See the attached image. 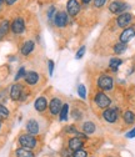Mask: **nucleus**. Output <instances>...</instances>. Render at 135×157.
<instances>
[{"label": "nucleus", "mask_w": 135, "mask_h": 157, "mask_svg": "<svg viewBox=\"0 0 135 157\" xmlns=\"http://www.w3.org/2000/svg\"><path fill=\"white\" fill-rule=\"evenodd\" d=\"M95 130H96V127H95V125H94L93 122H90V121L84 122V125H83V131H84L86 135H91V133H94Z\"/></svg>", "instance_id": "obj_20"}, {"label": "nucleus", "mask_w": 135, "mask_h": 157, "mask_svg": "<svg viewBox=\"0 0 135 157\" xmlns=\"http://www.w3.org/2000/svg\"><path fill=\"white\" fill-rule=\"evenodd\" d=\"M4 2H5L8 5H14V4L18 2V0H4Z\"/></svg>", "instance_id": "obj_35"}, {"label": "nucleus", "mask_w": 135, "mask_h": 157, "mask_svg": "<svg viewBox=\"0 0 135 157\" xmlns=\"http://www.w3.org/2000/svg\"><path fill=\"white\" fill-rule=\"evenodd\" d=\"M88 156V153H86V151L85 150H76V151H74V153H73V157H86Z\"/></svg>", "instance_id": "obj_29"}, {"label": "nucleus", "mask_w": 135, "mask_h": 157, "mask_svg": "<svg viewBox=\"0 0 135 157\" xmlns=\"http://www.w3.org/2000/svg\"><path fill=\"white\" fill-rule=\"evenodd\" d=\"M8 116H9V110L3 104H0V119H6Z\"/></svg>", "instance_id": "obj_25"}, {"label": "nucleus", "mask_w": 135, "mask_h": 157, "mask_svg": "<svg viewBox=\"0 0 135 157\" xmlns=\"http://www.w3.org/2000/svg\"><path fill=\"white\" fill-rule=\"evenodd\" d=\"M105 3H106V0H94L95 8H101V6L105 5Z\"/></svg>", "instance_id": "obj_31"}, {"label": "nucleus", "mask_w": 135, "mask_h": 157, "mask_svg": "<svg viewBox=\"0 0 135 157\" xmlns=\"http://www.w3.org/2000/svg\"><path fill=\"white\" fill-rule=\"evenodd\" d=\"M134 36H135V29L134 28H126L120 35V41L124 44H128Z\"/></svg>", "instance_id": "obj_12"}, {"label": "nucleus", "mask_w": 135, "mask_h": 157, "mask_svg": "<svg viewBox=\"0 0 135 157\" xmlns=\"http://www.w3.org/2000/svg\"><path fill=\"white\" fill-rule=\"evenodd\" d=\"M3 3H4V0H0V8H2V5H3Z\"/></svg>", "instance_id": "obj_37"}, {"label": "nucleus", "mask_w": 135, "mask_h": 157, "mask_svg": "<svg viewBox=\"0 0 135 157\" xmlns=\"http://www.w3.org/2000/svg\"><path fill=\"white\" fill-rule=\"evenodd\" d=\"M125 50H126V44H124L121 41L114 45V52L115 54H123V52H125Z\"/></svg>", "instance_id": "obj_23"}, {"label": "nucleus", "mask_w": 135, "mask_h": 157, "mask_svg": "<svg viewBox=\"0 0 135 157\" xmlns=\"http://www.w3.org/2000/svg\"><path fill=\"white\" fill-rule=\"evenodd\" d=\"M131 21H133V15L130 13H123L117 19V24L120 28H126L128 25L131 24Z\"/></svg>", "instance_id": "obj_10"}, {"label": "nucleus", "mask_w": 135, "mask_h": 157, "mask_svg": "<svg viewBox=\"0 0 135 157\" xmlns=\"http://www.w3.org/2000/svg\"><path fill=\"white\" fill-rule=\"evenodd\" d=\"M0 127H2V124H0Z\"/></svg>", "instance_id": "obj_38"}, {"label": "nucleus", "mask_w": 135, "mask_h": 157, "mask_svg": "<svg viewBox=\"0 0 135 157\" xmlns=\"http://www.w3.org/2000/svg\"><path fill=\"white\" fill-rule=\"evenodd\" d=\"M91 2V0H81V3H84V4H89Z\"/></svg>", "instance_id": "obj_36"}, {"label": "nucleus", "mask_w": 135, "mask_h": 157, "mask_svg": "<svg viewBox=\"0 0 135 157\" xmlns=\"http://www.w3.org/2000/svg\"><path fill=\"white\" fill-rule=\"evenodd\" d=\"M121 64H123V60H120V59H117V57H113V59H110V61H109V67L113 71H118V67Z\"/></svg>", "instance_id": "obj_19"}, {"label": "nucleus", "mask_w": 135, "mask_h": 157, "mask_svg": "<svg viewBox=\"0 0 135 157\" xmlns=\"http://www.w3.org/2000/svg\"><path fill=\"white\" fill-rule=\"evenodd\" d=\"M26 131H28V133H30L33 136L39 133V124H38V121L34 119L29 120L26 124Z\"/></svg>", "instance_id": "obj_15"}, {"label": "nucleus", "mask_w": 135, "mask_h": 157, "mask_svg": "<svg viewBox=\"0 0 135 157\" xmlns=\"http://www.w3.org/2000/svg\"><path fill=\"white\" fill-rule=\"evenodd\" d=\"M25 75H26L25 67H20V69H19V71H18V74L15 75V81H18V80H20V78H22V77H25Z\"/></svg>", "instance_id": "obj_26"}, {"label": "nucleus", "mask_w": 135, "mask_h": 157, "mask_svg": "<svg viewBox=\"0 0 135 157\" xmlns=\"http://www.w3.org/2000/svg\"><path fill=\"white\" fill-rule=\"evenodd\" d=\"M55 14H56V8H55L54 5H51V6L48 9V19H49V20H53L54 16H55Z\"/></svg>", "instance_id": "obj_27"}, {"label": "nucleus", "mask_w": 135, "mask_h": 157, "mask_svg": "<svg viewBox=\"0 0 135 157\" xmlns=\"http://www.w3.org/2000/svg\"><path fill=\"white\" fill-rule=\"evenodd\" d=\"M25 30V23L23 17H15L11 23V31L14 34H23Z\"/></svg>", "instance_id": "obj_6"}, {"label": "nucleus", "mask_w": 135, "mask_h": 157, "mask_svg": "<svg viewBox=\"0 0 135 157\" xmlns=\"http://www.w3.org/2000/svg\"><path fill=\"white\" fill-rule=\"evenodd\" d=\"M16 156L18 157H35L34 153L30 151V148H25V147L18 148L16 150Z\"/></svg>", "instance_id": "obj_18"}, {"label": "nucleus", "mask_w": 135, "mask_h": 157, "mask_svg": "<svg viewBox=\"0 0 135 157\" xmlns=\"http://www.w3.org/2000/svg\"><path fill=\"white\" fill-rule=\"evenodd\" d=\"M78 94H79V96L81 97V99H85L86 97V90H85V86L83 84L78 86Z\"/></svg>", "instance_id": "obj_28"}, {"label": "nucleus", "mask_w": 135, "mask_h": 157, "mask_svg": "<svg viewBox=\"0 0 135 157\" xmlns=\"http://www.w3.org/2000/svg\"><path fill=\"white\" fill-rule=\"evenodd\" d=\"M39 78H40V76H39V74H38V72H35V71H29V72H26L24 80H25V82L29 84V85H35V84H38V81H39Z\"/></svg>", "instance_id": "obj_14"}, {"label": "nucleus", "mask_w": 135, "mask_h": 157, "mask_svg": "<svg viewBox=\"0 0 135 157\" xmlns=\"http://www.w3.org/2000/svg\"><path fill=\"white\" fill-rule=\"evenodd\" d=\"M9 28H10V24H9V20H6V19H4V20L0 23V33H2L3 35H6L8 31H9Z\"/></svg>", "instance_id": "obj_22"}, {"label": "nucleus", "mask_w": 135, "mask_h": 157, "mask_svg": "<svg viewBox=\"0 0 135 157\" xmlns=\"http://www.w3.org/2000/svg\"><path fill=\"white\" fill-rule=\"evenodd\" d=\"M48 66H49V74L53 75V72H54V61L53 60H49L48 61Z\"/></svg>", "instance_id": "obj_32"}, {"label": "nucleus", "mask_w": 135, "mask_h": 157, "mask_svg": "<svg viewBox=\"0 0 135 157\" xmlns=\"http://www.w3.org/2000/svg\"><path fill=\"white\" fill-rule=\"evenodd\" d=\"M66 132H69V133H75V135L78 133V131L75 130V127H74V126H69V127L66 128Z\"/></svg>", "instance_id": "obj_34"}, {"label": "nucleus", "mask_w": 135, "mask_h": 157, "mask_svg": "<svg viewBox=\"0 0 135 157\" xmlns=\"http://www.w3.org/2000/svg\"><path fill=\"white\" fill-rule=\"evenodd\" d=\"M83 145H84V141H83V139H80V137H74V139H71L70 141H69V150H71V151H76V150H80L81 147H83Z\"/></svg>", "instance_id": "obj_16"}, {"label": "nucleus", "mask_w": 135, "mask_h": 157, "mask_svg": "<svg viewBox=\"0 0 135 157\" xmlns=\"http://www.w3.org/2000/svg\"><path fill=\"white\" fill-rule=\"evenodd\" d=\"M125 136L128 137V139H134V137H135V127H134L131 131H129V132H128Z\"/></svg>", "instance_id": "obj_33"}, {"label": "nucleus", "mask_w": 135, "mask_h": 157, "mask_svg": "<svg viewBox=\"0 0 135 157\" xmlns=\"http://www.w3.org/2000/svg\"><path fill=\"white\" fill-rule=\"evenodd\" d=\"M126 9H128V5L123 2H119V0H115V2H113L109 5V10L113 14H123Z\"/></svg>", "instance_id": "obj_7"}, {"label": "nucleus", "mask_w": 135, "mask_h": 157, "mask_svg": "<svg viewBox=\"0 0 135 157\" xmlns=\"http://www.w3.org/2000/svg\"><path fill=\"white\" fill-rule=\"evenodd\" d=\"M98 86L104 90V91H110L114 86V80L113 77L108 76V75H101L99 78H98Z\"/></svg>", "instance_id": "obj_1"}, {"label": "nucleus", "mask_w": 135, "mask_h": 157, "mask_svg": "<svg viewBox=\"0 0 135 157\" xmlns=\"http://www.w3.org/2000/svg\"><path fill=\"white\" fill-rule=\"evenodd\" d=\"M123 117H124L125 122H126V124H129V125H130V124H133V122L135 121V115H134L131 111H125Z\"/></svg>", "instance_id": "obj_24"}, {"label": "nucleus", "mask_w": 135, "mask_h": 157, "mask_svg": "<svg viewBox=\"0 0 135 157\" xmlns=\"http://www.w3.org/2000/svg\"><path fill=\"white\" fill-rule=\"evenodd\" d=\"M23 92H24V87L20 84H14L11 86V89H10V97H11V100H14V101L20 100L23 97Z\"/></svg>", "instance_id": "obj_8"}, {"label": "nucleus", "mask_w": 135, "mask_h": 157, "mask_svg": "<svg viewBox=\"0 0 135 157\" xmlns=\"http://www.w3.org/2000/svg\"><path fill=\"white\" fill-rule=\"evenodd\" d=\"M85 49H86L85 46H81V48L79 49V51H78V52H76L75 57H76V59H81V57L84 56V54H85Z\"/></svg>", "instance_id": "obj_30"}, {"label": "nucleus", "mask_w": 135, "mask_h": 157, "mask_svg": "<svg viewBox=\"0 0 135 157\" xmlns=\"http://www.w3.org/2000/svg\"><path fill=\"white\" fill-rule=\"evenodd\" d=\"M104 120L109 124H114L118 120V109H106L103 112Z\"/></svg>", "instance_id": "obj_9"}, {"label": "nucleus", "mask_w": 135, "mask_h": 157, "mask_svg": "<svg viewBox=\"0 0 135 157\" xmlns=\"http://www.w3.org/2000/svg\"><path fill=\"white\" fill-rule=\"evenodd\" d=\"M34 107L38 112H44L48 107V100L45 99V97H38V99L35 100V104H34Z\"/></svg>", "instance_id": "obj_13"}, {"label": "nucleus", "mask_w": 135, "mask_h": 157, "mask_svg": "<svg viewBox=\"0 0 135 157\" xmlns=\"http://www.w3.org/2000/svg\"><path fill=\"white\" fill-rule=\"evenodd\" d=\"M19 144L25 148H34L36 146V140L33 135L26 133V135H22L19 137Z\"/></svg>", "instance_id": "obj_2"}, {"label": "nucleus", "mask_w": 135, "mask_h": 157, "mask_svg": "<svg viewBox=\"0 0 135 157\" xmlns=\"http://www.w3.org/2000/svg\"><path fill=\"white\" fill-rule=\"evenodd\" d=\"M34 48H35L34 41L28 40V41H25V43L23 44V46H22V49H20V52H22L24 56H28V55H30V54L33 52Z\"/></svg>", "instance_id": "obj_17"}, {"label": "nucleus", "mask_w": 135, "mask_h": 157, "mask_svg": "<svg viewBox=\"0 0 135 157\" xmlns=\"http://www.w3.org/2000/svg\"><path fill=\"white\" fill-rule=\"evenodd\" d=\"M68 13L66 11H56L55 16H54V24L58 26V28H64L68 25V20H69V17H68Z\"/></svg>", "instance_id": "obj_3"}, {"label": "nucleus", "mask_w": 135, "mask_h": 157, "mask_svg": "<svg viewBox=\"0 0 135 157\" xmlns=\"http://www.w3.org/2000/svg\"><path fill=\"white\" fill-rule=\"evenodd\" d=\"M68 115H69V105L68 104H64L60 112H59V119L60 121H66L68 120Z\"/></svg>", "instance_id": "obj_21"}, {"label": "nucleus", "mask_w": 135, "mask_h": 157, "mask_svg": "<svg viewBox=\"0 0 135 157\" xmlns=\"http://www.w3.org/2000/svg\"><path fill=\"white\" fill-rule=\"evenodd\" d=\"M63 107V102L60 99H58V97H54V99H51L50 104H49V111L51 115H58L60 112Z\"/></svg>", "instance_id": "obj_11"}, {"label": "nucleus", "mask_w": 135, "mask_h": 157, "mask_svg": "<svg viewBox=\"0 0 135 157\" xmlns=\"http://www.w3.org/2000/svg\"><path fill=\"white\" fill-rule=\"evenodd\" d=\"M94 101H95L96 105H98V107H100V109H106L111 104V100L104 92H98L96 94L95 97H94Z\"/></svg>", "instance_id": "obj_4"}, {"label": "nucleus", "mask_w": 135, "mask_h": 157, "mask_svg": "<svg viewBox=\"0 0 135 157\" xmlns=\"http://www.w3.org/2000/svg\"><path fill=\"white\" fill-rule=\"evenodd\" d=\"M80 3L78 0H68L66 3V13L70 16H76L80 13Z\"/></svg>", "instance_id": "obj_5"}]
</instances>
